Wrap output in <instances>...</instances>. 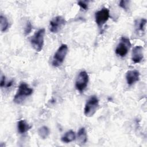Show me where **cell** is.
Segmentation results:
<instances>
[{
  "instance_id": "17",
  "label": "cell",
  "mask_w": 147,
  "mask_h": 147,
  "mask_svg": "<svg viewBox=\"0 0 147 147\" xmlns=\"http://www.w3.org/2000/svg\"><path fill=\"white\" fill-rule=\"evenodd\" d=\"M32 25L31 24V22L30 21H27L26 22V25H25V27L24 28V33L25 35H28L29 34L32 30Z\"/></svg>"
},
{
  "instance_id": "12",
  "label": "cell",
  "mask_w": 147,
  "mask_h": 147,
  "mask_svg": "<svg viewBox=\"0 0 147 147\" xmlns=\"http://www.w3.org/2000/svg\"><path fill=\"white\" fill-rule=\"evenodd\" d=\"M87 141V135L86 129L84 127H82L78 132V141L80 145H83L86 144Z\"/></svg>"
},
{
  "instance_id": "7",
  "label": "cell",
  "mask_w": 147,
  "mask_h": 147,
  "mask_svg": "<svg viewBox=\"0 0 147 147\" xmlns=\"http://www.w3.org/2000/svg\"><path fill=\"white\" fill-rule=\"evenodd\" d=\"M89 77L88 74L85 71H82L78 74L76 82L75 87L78 91L82 92L87 87Z\"/></svg>"
},
{
  "instance_id": "9",
  "label": "cell",
  "mask_w": 147,
  "mask_h": 147,
  "mask_svg": "<svg viewBox=\"0 0 147 147\" xmlns=\"http://www.w3.org/2000/svg\"><path fill=\"white\" fill-rule=\"evenodd\" d=\"M143 50V47L140 45L136 46L133 48L131 55V60L133 63H139L144 58Z\"/></svg>"
},
{
  "instance_id": "2",
  "label": "cell",
  "mask_w": 147,
  "mask_h": 147,
  "mask_svg": "<svg viewBox=\"0 0 147 147\" xmlns=\"http://www.w3.org/2000/svg\"><path fill=\"white\" fill-rule=\"evenodd\" d=\"M45 29H40L34 33L33 36L30 38V41L33 48L37 52H40L43 48L44 42Z\"/></svg>"
},
{
  "instance_id": "3",
  "label": "cell",
  "mask_w": 147,
  "mask_h": 147,
  "mask_svg": "<svg viewBox=\"0 0 147 147\" xmlns=\"http://www.w3.org/2000/svg\"><path fill=\"white\" fill-rule=\"evenodd\" d=\"M98 107V98L96 95H92L86 103L84 109V114L87 117H91L95 114Z\"/></svg>"
},
{
  "instance_id": "14",
  "label": "cell",
  "mask_w": 147,
  "mask_h": 147,
  "mask_svg": "<svg viewBox=\"0 0 147 147\" xmlns=\"http://www.w3.org/2000/svg\"><path fill=\"white\" fill-rule=\"evenodd\" d=\"M37 132H38V136L42 139L47 138L50 134L49 129L46 126H42L40 128H38Z\"/></svg>"
},
{
  "instance_id": "5",
  "label": "cell",
  "mask_w": 147,
  "mask_h": 147,
  "mask_svg": "<svg viewBox=\"0 0 147 147\" xmlns=\"http://www.w3.org/2000/svg\"><path fill=\"white\" fill-rule=\"evenodd\" d=\"M130 47L131 42L129 38L123 36L120 38V41L115 48V52L117 55L123 57L127 54Z\"/></svg>"
},
{
  "instance_id": "20",
  "label": "cell",
  "mask_w": 147,
  "mask_h": 147,
  "mask_svg": "<svg viewBox=\"0 0 147 147\" xmlns=\"http://www.w3.org/2000/svg\"><path fill=\"white\" fill-rule=\"evenodd\" d=\"M6 83V79L5 75H2L1 79V82H0V86L1 87H3L5 86Z\"/></svg>"
},
{
  "instance_id": "16",
  "label": "cell",
  "mask_w": 147,
  "mask_h": 147,
  "mask_svg": "<svg viewBox=\"0 0 147 147\" xmlns=\"http://www.w3.org/2000/svg\"><path fill=\"white\" fill-rule=\"evenodd\" d=\"M146 24V20L145 18H142L140 20V21L138 22V24L137 25V28L138 30L144 32L145 31V25Z\"/></svg>"
},
{
  "instance_id": "4",
  "label": "cell",
  "mask_w": 147,
  "mask_h": 147,
  "mask_svg": "<svg viewBox=\"0 0 147 147\" xmlns=\"http://www.w3.org/2000/svg\"><path fill=\"white\" fill-rule=\"evenodd\" d=\"M68 50L67 45L64 44H61L59 47L53 57L52 64L53 67H58L62 64L68 53Z\"/></svg>"
},
{
  "instance_id": "8",
  "label": "cell",
  "mask_w": 147,
  "mask_h": 147,
  "mask_svg": "<svg viewBox=\"0 0 147 147\" xmlns=\"http://www.w3.org/2000/svg\"><path fill=\"white\" fill-rule=\"evenodd\" d=\"M65 18L61 16H58L53 18L49 22V30L53 33L59 32L66 24Z\"/></svg>"
},
{
  "instance_id": "15",
  "label": "cell",
  "mask_w": 147,
  "mask_h": 147,
  "mask_svg": "<svg viewBox=\"0 0 147 147\" xmlns=\"http://www.w3.org/2000/svg\"><path fill=\"white\" fill-rule=\"evenodd\" d=\"M0 25H1V31L4 32L6 31L9 27V23L7 18L2 14L0 16Z\"/></svg>"
},
{
  "instance_id": "1",
  "label": "cell",
  "mask_w": 147,
  "mask_h": 147,
  "mask_svg": "<svg viewBox=\"0 0 147 147\" xmlns=\"http://www.w3.org/2000/svg\"><path fill=\"white\" fill-rule=\"evenodd\" d=\"M33 92V88H30L28 84L24 82L21 83L18 86L17 91L14 96V102L17 104L21 103L26 97L31 95Z\"/></svg>"
},
{
  "instance_id": "21",
  "label": "cell",
  "mask_w": 147,
  "mask_h": 147,
  "mask_svg": "<svg viewBox=\"0 0 147 147\" xmlns=\"http://www.w3.org/2000/svg\"><path fill=\"white\" fill-rule=\"evenodd\" d=\"M13 83V80L10 81L9 82H8V83H7V84H6V87H11V86H12Z\"/></svg>"
},
{
  "instance_id": "10",
  "label": "cell",
  "mask_w": 147,
  "mask_h": 147,
  "mask_svg": "<svg viewBox=\"0 0 147 147\" xmlns=\"http://www.w3.org/2000/svg\"><path fill=\"white\" fill-rule=\"evenodd\" d=\"M126 79L128 85L131 86L140 79V72L137 70H130L126 74Z\"/></svg>"
},
{
  "instance_id": "6",
  "label": "cell",
  "mask_w": 147,
  "mask_h": 147,
  "mask_svg": "<svg viewBox=\"0 0 147 147\" xmlns=\"http://www.w3.org/2000/svg\"><path fill=\"white\" fill-rule=\"evenodd\" d=\"M110 18L109 9L106 7H103L102 9L97 11L95 13V20L98 26L102 28L105 24Z\"/></svg>"
},
{
  "instance_id": "13",
  "label": "cell",
  "mask_w": 147,
  "mask_h": 147,
  "mask_svg": "<svg viewBox=\"0 0 147 147\" xmlns=\"http://www.w3.org/2000/svg\"><path fill=\"white\" fill-rule=\"evenodd\" d=\"M76 138L75 133L74 131L70 130L67 131L61 138L62 142L64 143H69L74 141Z\"/></svg>"
},
{
  "instance_id": "11",
  "label": "cell",
  "mask_w": 147,
  "mask_h": 147,
  "mask_svg": "<svg viewBox=\"0 0 147 147\" xmlns=\"http://www.w3.org/2000/svg\"><path fill=\"white\" fill-rule=\"evenodd\" d=\"M32 127L25 120H20L17 123L18 131L20 134H24L26 133Z\"/></svg>"
},
{
  "instance_id": "19",
  "label": "cell",
  "mask_w": 147,
  "mask_h": 147,
  "mask_svg": "<svg viewBox=\"0 0 147 147\" xmlns=\"http://www.w3.org/2000/svg\"><path fill=\"white\" fill-rule=\"evenodd\" d=\"M78 5L83 10H88V3H87L86 1H79L78 2Z\"/></svg>"
},
{
  "instance_id": "18",
  "label": "cell",
  "mask_w": 147,
  "mask_h": 147,
  "mask_svg": "<svg viewBox=\"0 0 147 147\" xmlns=\"http://www.w3.org/2000/svg\"><path fill=\"white\" fill-rule=\"evenodd\" d=\"M129 1H128L122 0L119 2V5L121 7H122L124 10H128V8H129Z\"/></svg>"
}]
</instances>
